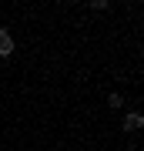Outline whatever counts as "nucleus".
I'll use <instances>...</instances> for the list:
<instances>
[{"mask_svg": "<svg viewBox=\"0 0 144 151\" xmlns=\"http://www.w3.org/2000/svg\"><path fill=\"white\" fill-rule=\"evenodd\" d=\"M144 128V118L138 111H131V114H124V131H141Z\"/></svg>", "mask_w": 144, "mask_h": 151, "instance_id": "f257e3e1", "label": "nucleus"}, {"mask_svg": "<svg viewBox=\"0 0 144 151\" xmlns=\"http://www.w3.org/2000/svg\"><path fill=\"white\" fill-rule=\"evenodd\" d=\"M14 54V37L10 30H0V57H10Z\"/></svg>", "mask_w": 144, "mask_h": 151, "instance_id": "f03ea898", "label": "nucleus"}, {"mask_svg": "<svg viewBox=\"0 0 144 151\" xmlns=\"http://www.w3.org/2000/svg\"><path fill=\"white\" fill-rule=\"evenodd\" d=\"M107 104H111V108H124V97H121V94H111V97H107Z\"/></svg>", "mask_w": 144, "mask_h": 151, "instance_id": "7ed1b4c3", "label": "nucleus"}]
</instances>
